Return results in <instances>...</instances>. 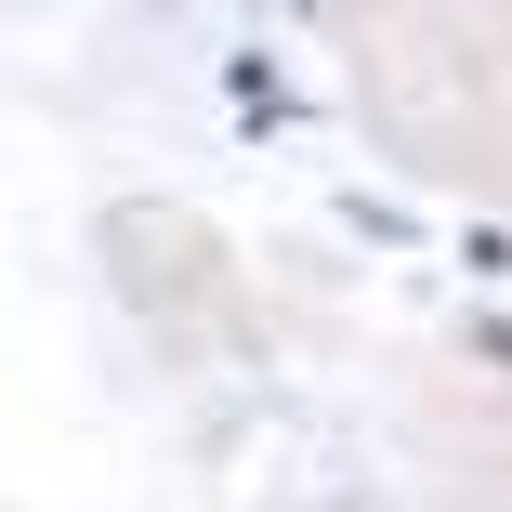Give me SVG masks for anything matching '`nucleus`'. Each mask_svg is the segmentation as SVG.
Listing matches in <instances>:
<instances>
[{"label":"nucleus","mask_w":512,"mask_h":512,"mask_svg":"<svg viewBox=\"0 0 512 512\" xmlns=\"http://www.w3.org/2000/svg\"><path fill=\"white\" fill-rule=\"evenodd\" d=\"M473 342H486V368H512V316H473Z\"/></svg>","instance_id":"nucleus-4"},{"label":"nucleus","mask_w":512,"mask_h":512,"mask_svg":"<svg viewBox=\"0 0 512 512\" xmlns=\"http://www.w3.org/2000/svg\"><path fill=\"white\" fill-rule=\"evenodd\" d=\"M342 224H355L368 250H407V211H394V197H342Z\"/></svg>","instance_id":"nucleus-2"},{"label":"nucleus","mask_w":512,"mask_h":512,"mask_svg":"<svg viewBox=\"0 0 512 512\" xmlns=\"http://www.w3.org/2000/svg\"><path fill=\"white\" fill-rule=\"evenodd\" d=\"M224 92H237V119H250V132H289V79H276L263 53H237V66H224Z\"/></svg>","instance_id":"nucleus-1"},{"label":"nucleus","mask_w":512,"mask_h":512,"mask_svg":"<svg viewBox=\"0 0 512 512\" xmlns=\"http://www.w3.org/2000/svg\"><path fill=\"white\" fill-rule=\"evenodd\" d=\"M460 263H473V276H512V224H473V237H460Z\"/></svg>","instance_id":"nucleus-3"}]
</instances>
